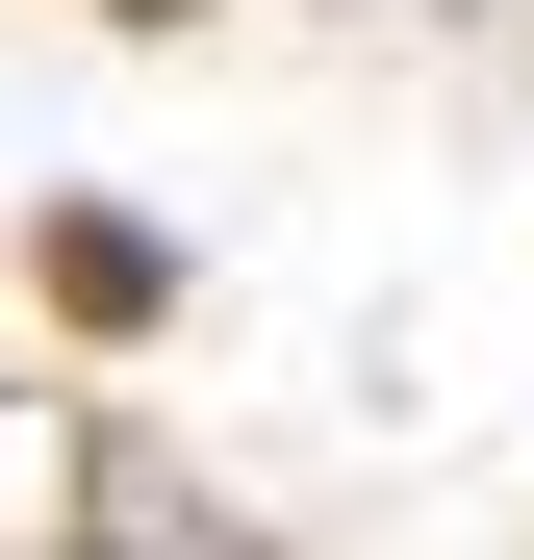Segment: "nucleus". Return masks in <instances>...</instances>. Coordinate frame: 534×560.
<instances>
[{"label":"nucleus","instance_id":"obj_1","mask_svg":"<svg viewBox=\"0 0 534 560\" xmlns=\"http://www.w3.org/2000/svg\"><path fill=\"white\" fill-rule=\"evenodd\" d=\"M51 280H76L103 331H153V306H178V230H153V205H51Z\"/></svg>","mask_w":534,"mask_h":560},{"label":"nucleus","instance_id":"obj_2","mask_svg":"<svg viewBox=\"0 0 534 560\" xmlns=\"http://www.w3.org/2000/svg\"><path fill=\"white\" fill-rule=\"evenodd\" d=\"M153 560H204V535H153Z\"/></svg>","mask_w":534,"mask_h":560}]
</instances>
